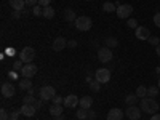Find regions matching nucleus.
I'll use <instances>...</instances> for the list:
<instances>
[{"instance_id":"72a5a7b5","label":"nucleus","mask_w":160,"mask_h":120,"mask_svg":"<svg viewBox=\"0 0 160 120\" xmlns=\"http://www.w3.org/2000/svg\"><path fill=\"white\" fill-rule=\"evenodd\" d=\"M19 114H21V111H13V112H10V120H18Z\"/></svg>"},{"instance_id":"8fccbe9b","label":"nucleus","mask_w":160,"mask_h":120,"mask_svg":"<svg viewBox=\"0 0 160 120\" xmlns=\"http://www.w3.org/2000/svg\"><path fill=\"white\" fill-rule=\"evenodd\" d=\"M157 87H158V88H160V78H158V85H157Z\"/></svg>"},{"instance_id":"4be33fe9","label":"nucleus","mask_w":160,"mask_h":120,"mask_svg":"<svg viewBox=\"0 0 160 120\" xmlns=\"http://www.w3.org/2000/svg\"><path fill=\"white\" fill-rule=\"evenodd\" d=\"M19 87H21V90H31L32 88V82H31V78H22L21 82H19Z\"/></svg>"},{"instance_id":"a211bd4d","label":"nucleus","mask_w":160,"mask_h":120,"mask_svg":"<svg viewBox=\"0 0 160 120\" xmlns=\"http://www.w3.org/2000/svg\"><path fill=\"white\" fill-rule=\"evenodd\" d=\"M64 19L68 21V22H75L77 16H75V10L72 8H66L64 10Z\"/></svg>"},{"instance_id":"2eb2a0df","label":"nucleus","mask_w":160,"mask_h":120,"mask_svg":"<svg viewBox=\"0 0 160 120\" xmlns=\"http://www.w3.org/2000/svg\"><path fill=\"white\" fill-rule=\"evenodd\" d=\"M19 111H21V114L26 115V117H32V115H35V111H37V109H35L34 104H22Z\"/></svg>"},{"instance_id":"a878e982","label":"nucleus","mask_w":160,"mask_h":120,"mask_svg":"<svg viewBox=\"0 0 160 120\" xmlns=\"http://www.w3.org/2000/svg\"><path fill=\"white\" fill-rule=\"evenodd\" d=\"M75 117L78 118V120H85L87 117H88V111L87 109H82V108H80L77 112H75Z\"/></svg>"},{"instance_id":"9d476101","label":"nucleus","mask_w":160,"mask_h":120,"mask_svg":"<svg viewBox=\"0 0 160 120\" xmlns=\"http://www.w3.org/2000/svg\"><path fill=\"white\" fill-rule=\"evenodd\" d=\"M66 47H68V40H66L64 37H56L55 40H53V45H51V48L55 51H61Z\"/></svg>"},{"instance_id":"49530a36","label":"nucleus","mask_w":160,"mask_h":120,"mask_svg":"<svg viewBox=\"0 0 160 120\" xmlns=\"http://www.w3.org/2000/svg\"><path fill=\"white\" fill-rule=\"evenodd\" d=\"M55 120H66V118H64V115H58V117H55Z\"/></svg>"},{"instance_id":"5701e85b","label":"nucleus","mask_w":160,"mask_h":120,"mask_svg":"<svg viewBox=\"0 0 160 120\" xmlns=\"http://www.w3.org/2000/svg\"><path fill=\"white\" fill-rule=\"evenodd\" d=\"M125 102H127L128 106H136V102H138V96H136V93H135V95H127Z\"/></svg>"},{"instance_id":"473e14b6","label":"nucleus","mask_w":160,"mask_h":120,"mask_svg":"<svg viewBox=\"0 0 160 120\" xmlns=\"http://www.w3.org/2000/svg\"><path fill=\"white\" fill-rule=\"evenodd\" d=\"M51 101H53V104H64V98H61L59 95H56V96L53 98Z\"/></svg>"},{"instance_id":"4c0bfd02","label":"nucleus","mask_w":160,"mask_h":120,"mask_svg":"<svg viewBox=\"0 0 160 120\" xmlns=\"http://www.w3.org/2000/svg\"><path fill=\"white\" fill-rule=\"evenodd\" d=\"M50 3H51V0H38V5L40 7H50Z\"/></svg>"},{"instance_id":"a19ab883","label":"nucleus","mask_w":160,"mask_h":120,"mask_svg":"<svg viewBox=\"0 0 160 120\" xmlns=\"http://www.w3.org/2000/svg\"><path fill=\"white\" fill-rule=\"evenodd\" d=\"M95 117H96L95 111H91V109H88V118H95Z\"/></svg>"},{"instance_id":"ea45409f","label":"nucleus","mask_w":160,"mask_h":120,"mask_svg":"<svg viewBox=\"0 0 160 120\" xmlns=\"http://www.w3.org/2000/svg\"><path fill=\"white\" fill-rule=\"evenodd\" d=\"M68 47L75 48V47H77V42H75V40H69V42H68Z\"/></svg>"},{"instance_id":"1a4fd4ad","label":"nucleus","mask_w":160,"mask_h":120,"mask_svg":"<svg viewBox=\"0 0 160 120\" xmlns=\"http://www.w3.org/2000/svg\"><path fill=\"white\" fill-rule=\"evenodd\" d=\"M125 115L130 120H139V117H141V108H138V106H128V109L125 111Z\"/></svg>"},{"instance_id":"bb28decb","label":"nucleus","mask_w":160,"mask_h":120,"mask_svg":"<svg viewBox=\"0 0 160 120\" xmlns=\"http://www.w3.org/2000/svg\"><path fill=\"white\" fill-rule=\"evenodd\" d=\"M158 90H160L158 87H149V88H148V96H149V98H155V96L158 95Z\"/></svg>"},{"instance_id":"3c124183","label":"nucleus","mask_w":160,"mask_h":120,"mask_svg":"<svg viewBox=\"0 0 160 120\" xmlns=\"http://www.w3.org/2000/svg\"><path fill=\"white\" fill-rule=\"evenodd\" d=\"M88 2H91V0H88Z\"/></svg>"},{"instance_id":"e433bc0d","label":"nucleus","mask_w":160,"mask_h":120,"mask_svg":"<svg viewBox=\"0 0 160 120\" xmlns=\"http://www.w3.org/2000/svg\"><path fill=\"white\" fill-rule=\"evenodd\" d=\"M13 69H15V71L22 69V61H21V59H19V61H15V64H13Z\"/></svg>"},{"instance_id":"dca6fc26","label":"nucleus","mask_w":160,"mask_h":120,"mask_svg":"<svg viewBox=\"0 0 160 120\" xmlns=\"http://www.w3.org/2000/svg\"><path fill=\"white\" fill-rule=\"evenodd\" d=\"M78 106L82 109H91V106H93V98L91 96H83V98H80V102H78Z\"/></svg>"},{"instance_id":"a18cd8bd","label":"nucleus","mask_w":160,"mask_h":120,"mask_svg":"<svg viewBox=\"0 0 160 120\" xmlns=\"http://www.w3.org/2000/svg\"><path fill=\"white\" fill-rule=\"evenodd\" d=\"M87 82H88V83L93 82V77H91V75H87Z\"/></svg>"},{"instance_id":"20e7f679","label":"nucleus","mask_w":160,"mask_h":120,"mask_svg":"<svg viewBox=\"0 0 160 120\" xmlns=\"http://www.w3.org/2000/svg\"><path fill=\"white\" fill-rule=\"evenodd\" d=\"M34 58H35V50L31 48V47L22 48L21 53H19V59H21L22 62H26V64L31 62V61H34Z\"/></svg>"},{"instance_id":"f3484780","label":"nucleus","mask_w":160,"mask_h":120,"mask_svg":"<svg viewBox=\"0 0 160 120\" xmlns=\"http://www.w3.org/2000/svg\"><path fill=\"white\" fill-rule=\"evenodd\" d=\"M48 112L53 115V117H58V115H62V104H51Z\"/></svg>"},{"instance_id":"393cba45","label":"nucleus","mask_w":160,"mask_h":120,"mask_svg":"<svg viewBox=\"0 0 160 120\" xmlns=\"http://www.w3.org/2000/svg\"><path fill=\"white\" fill-rule=\"evenodd\" d=\"M118 45V40L117 38H114V37H108V38H106V47H108V48H115Z\"/></svg>"},{"instance_id":"aec40b11","label":"nucleus","mask_w":160,"mask_h":120,"mask_svg":"<svg viewBox=\"0 0 160 120\" xmlns=\"http://www.w3.org/2000/svg\"><path fill=\"white\" fill-rule=\"evenodd\" d=\"M43 18H47V19H51V18H55V8H53L51 5L50 7H45L43 8V15H42Z\"/></svg>"},{"instance_id":"c03bdc74","label":"nucleus","mask_w":160,"mask_h":120,"mask_svg":"<svg viewBox=\"0 0 160 120\" xmlns=\"http://www.w3.org/2000/svg\"><path fill=\"white\" fill-rule=\"evenodd\" d=\"M151 120H160V114H154V115L151 117Z\"/></svg>"},{"instance_id":"37998d69","label":"nucleus","mask_w":160,"mask_h":120,"mask_svg":"<svg viewBox=\"0 0 160 120\" xmlns=\"http://www.w3.org/2000/svg\"><path fill=\"white\" fill-rule=\"evenodd\" d=\"M42 102H43L42 99H40V101H35V102H34V106H35V109H38V108H42Z\"/></svg>"},{"instance_id":"f704fd0d","label":"nucleus","mask_w":160,"mask_h":120,"mask_svg":"<svg viewBox=\"0 0 160 120\" xmlns=\"http://www.w3.org/2000/svg\"><path fill=\"white\" fill-rule=\"evenodd\" d=\"M0 120H8V112H7V109H0Z\"/></svg>"},{"instance_id":"4468645a","label":"nucleus","mask_w":160,"mask_h":120,"mask_svg":"<svg viewBox=\"0 0 160 120\" xmlns=\"http://www.w3.org/2000/svg\"><path fill=\"white\" fill-rule=\"evenodd\" d=\"M78 102H80V99L75 95H69V96L64 98V106H66V108H69V109H74L75 106H78Z\"/></svg>"},{"instance_id":"9b49d317","label":"nucleus","mask_w":160,"mask_h":120,"mask_svg":"<svg viewBox=\"0 0 160 120\" xmlns=\"http://www.w3.org/2000/svg\"><path fill=\"white\" fill-rule=\"evenodd\" d=\"M135 31H136V37H138V40H149L151 32H149L148 28H144V26H138Z\"/></svg>"},{"instance_id":"cd10ccee","label":"nucleus","mask_w":160,"mask_h":120,"mask_svg":"<svg viewBox=\"0 0 160 120\" xmlns=\"http://www.w3.org/2000/svg\"><path fill=\"white\" fill-rule=\"evenodd\" d=\"M32 15H34V16H42V15H43V7L35 5V7L32 8Z\"/></svg>"},{"instance_id":"f8f14e48","label":"nucleus","mask_w":160,"mask_h":120,"mask_svg":"<svg viewBox=\"0 0 160 120\" xmlns=\"http://www.w3.org/2000/svg\"><path fill=\"white\" fill-rule=\"evenodd\" d=\"M16 93V90H15V87H13V83H3L2 85V96L3 98H11L13 95Z\"/></svg>"},{"instance_id":"39448f33","label":"nucleus","mask_w":160,"mask_h":120,"mask_svg":"<svg viewBox=\"0 0 160 120\" xmlns=\"http://www.w3.org/2000/svg\"><path fill=\"white\" fill-rule=\"evenodd\" d=\"M95 78L98 80L99 83H108L109 80H111V71L109 69H98L96 72H95Z\"/></svg>"},{"instance_id":"412c9836","label":"nucleus","mask_w":160,"mask_h":120,"mask_svg":"<svg viewBox=\"0 0 160 120\" xmlns=\"http://www.w3.org/2000/svg\"><path fill=\"white\" fill-rule=\"evenodd\" d=\"M102 10H104L106 13H112V11H117V7H115V3H112V2H104V3H102Z\"/></svg>"},{"instance_id":"c756f323","label":"nucleus","mask_w":160,"mask_h":120,"mask_svg":"<svg viewBox=\"0 0 160 120\" xmlns=\"http://www.w3.org/2000/svg\"><path fill=\"white\" fill-rule=\"evenodd\" d=\"M34 102H35V99H34L32 95H28V96L22 98V104H34Z\"/></svg>"},{"instance_id":"09e8293b","label":"nucleus","mask_w":160,"mask_h":120,"mask_svg":"<svg viewBox=\"0 0 160 120\" xmlns=\"http://www.w3.org/2000/svg\"><path fill=\"white\" fill-rule=\"evenodd\" d=\"M155 72H157V74H160V66H157V68H155Z\"/></svg>"},{"instance_id":"c85d7f7f","label":"nucleus","mask_w":160,"mask_h":120,"mask_svg":"<svg viewBox=\"0 0 160 120\" xmlns=\"http://www.w3.org/2000/svg\"><path fill=\"white\" fill-rule=\"evenodd\" d=\"M99 85H101V83H99L98 80L95 78V80H93V82L90 83V88H91V91H99V90H101V87H99Z\"/></svg>"},{"instance_id":"423d86ee","label":"nucleus","mask_w":160,"mask_h":120,"mask_svg":"<svg viewBox=\"0 0 160 120\" xmlns=\"http://www.w3.org/2000/svg\"><path fill=\"white\" fill-rule=\"evenodd\" d=\"M21 74H22V77H26V78H32V77L37 74V66L32 64V62L24 64L22 69H21Z\"/></svg>"},{"instance_id":"f03ea898","label":"nucleus","mask_w":160,"mask_h":120,"mask_svg":"<svg viewBox=\"0 0 160 120\" xmlns=\"http://www.w3.org/2000/svg\"><path fill=\"white\" fill-rule=\"evenodd\" d=\"M38 95H40V99L42 101H50V99H53L56 96V90H55V87H51V85H45V87L40 88Z\"/></svg>"},{"instance_id":"7ed1b4c3","label":"nucleus","mask_w":160,"mask_h":120,"mask_svg":"<svg viewBox=\"0 0 160 120\" xmlns=\"http://www.w3.org/2000/svg\"><path fill=\"white\" fill-rule=\"evenodd\" d=\"M75 28L78 29V31H90L91 29V26H93V21H91V18H88V16H78L77 19H75Z\"/></svg>"},{"instance_id":"79ce46f5","label":"nucleus","mask_w":160,"mask_h":120,"mask_svg":"<svg viewBox=\"0 0 160 120\" xmlns=\"http://www.w3.org/2000/svg\"><path fill=\"white\" fill-rule=\"evenodd\" d=\"M19 15H21V11H19V10H15V11H13V15H11V16L16 19V18H19Z\"/></svg>"},{"instance_id":"ddd939ff","label":"nucleus","mask_w":160,"mask_h":120,"mask_svg":"<svg viewBox=\"0 0 160 120\" xmlns=\"http://www.w3.org/2000/svg\"><path fill=\"white\" fill-rule=\"evenodd\" d=\"M106 120H123V112L120 111L118 108H114L108 112V117H106Z\"/></svg>"},{"instance_id":"f257e3e1","label":"nucleus","mask_w":160,"mask_h":120,"mask_svg":"<svg viewBox=\"0 0 160 120\" xmlns=\"http://www.w3.org/2000/svg\"><path fill=\"white\" fill-rule=\"evenodd\" d=\"M141 111L154 115V114H157V111H158V102H157L154 98L146 96V98L141 99Z\"/></svg>"},{"instance_id":"6ab92c4d","label":"nucleus","mask_w":160,"mask_h":120,"mask_svg":"<svg viewBox=\"0 0 160 120\" xmlns=\"http://www.w3.org/2000/svg\"><path fill=\"white\" fill-rule=\"evenodd\" d=\"M8 2H10V7H11L13 10L22 11V8L26 7V0H8Z\"/></svg>"},{"instance_id":"2f4dec72","label":"nucleus","mask_w":160,"mask_h":120,"mask_svg":"<svg viewBox=\"0 0 160 120\" xmlns=\"http://www.w3.org/2000/svg\"><path fill=\"white\" fill-rule=\"evenodd\" d=\"M149 43L154 45V47H158L160 45V37H149Z\"/></svg>"},{"instance_id":"b1692460","label":"nucleus","mask_w":160,"mask_h":120,"mask_svg":"<svg viewBox=\"0 0 160 120\" xmlns=\"http://www.w3.org/2000/svg\"><path fill=\"white\" fill-rule=\"evenodd\" d=\"M136 96H138V98H141V99H142V98H146V96H148V88H146L144 85H139V87H138V90H136Z\"/></svg>"},{"instance_id":"6e6552de","label":"nucleus","mask_w":160,"mask_h":120,"mask_svg":"<svg viewBox=\"0 0 160 120\" xmlns=\"http://www.w3.org/2000/svg\"><path fill=\"white\" fill-rule=\"evenodd\" d=\"M117 16L120 18V19H127V18H130V15L133 13V7L131 5H120L118 8H117Z\"/></svg>"},{"instance_id":"c9c22d12","label":"nucleus","mask_w":160,"mask_h":120,"mask_svg":"<svg viewBox=\"0 0 160 120\" xmlns=\"http://www.w3.org/2000/svg\"><path fill=\"white\" fill-rule=\"evenodd\" d=\"M154 24L157 26V28H160V13H155L154 15Z\"/></svg>"},{"instance_id":"de8ad7c7","label":"nucleus","mask_w":160,"mask_h":120,"mask_svg":"<svg viewBox=\"0 0 160 120\" xmlns=\"http://www.w3.org/2000/svg\"><path fill=\"white\" fill-rule=\"evenodd\" d=\"M155 51H157V56H160V45L155 47Z\"/></svg>"},{"instance_id":"58836bf2","label":"nucleus","mask_w":160,"mask_h":120,"mask_svg":"<svg viewBox=\"0 0 160 120\" xmlns=\"http://www.w3.org/2000/svg\"><path fill=\"white\" fill-rule=\"evenodd\" d=\"M26 5H29V7H35V5H38V0H26Z\"/></svg>"},{"instance_id":"0eeeda50","label":"nucleus","mask_w":160,"mask_h":120,"mask_svg":"<svg viewBox=\"0 0 160 120\" xmlns=\"http://www.w3.org/2000/svg\"><path fill=\"white\" fill-rule=\"evenodd\" d=\"M98 59H99L101 62H109V61H112V50L108 48V47L99 48V50H98Z\"/></svg>"},{"instance_id":"7c9ffc66","label":"nucleus","mask_w":160,"mask_h":120,"mask_svg":"<svg viewBox=\"0 0 160 120\" xmlns=\"http://www.w3.org/2000/svg\"><path fill=\"white\" fill-rule=\"evenodd\" d=\"M127 26H128V28H131V29H136V28H138V21L133 19V18H130V19L127 21Z\"/></svg>"}]
</instances>
